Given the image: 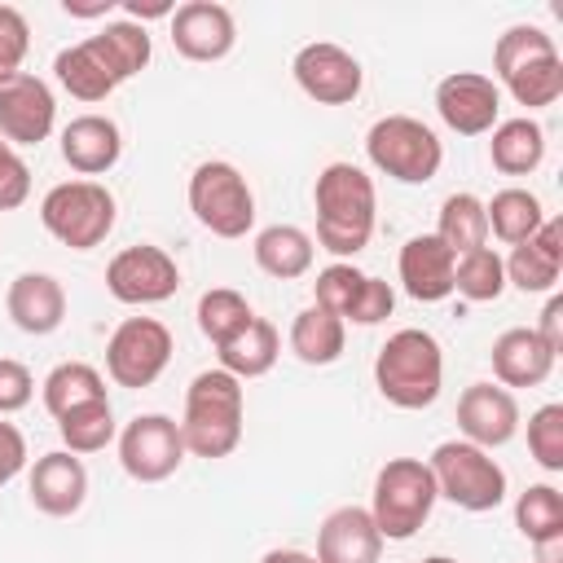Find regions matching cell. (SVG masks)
Listing matches in <instances>:
<instances>
[{
  "label": "cell",
  "mask_w": 563,
  "mask_h": 563,
  "mask_svg": "<svg viewBox=\"0 0 563 563\" xmlns=\"http://www.w3.org/2000/svg\"><path fill=\"white\" fill-rule=\"evenodd\" d=\"M422 563H457V559H449V554H431V559H422Z\"/></svg>",
  "instance_id": "obj_48"
},
{
  "label": "cell",
  "mask_w": 563,
  "mask_h": 563,
  "mask_svg": "<svg viewBox=\"0 0 563 563\" xmlns=\"http://www.w3.org/2000/svg\"><path fill=\"white\" fill-rule=\"evenodd\" d=\"M4 308L13 317V325L22 334H53L66 317V290L53 273H18L9 282V295H4Z\"/></svg>",
  "instance_id": "obj_22"
},
{
  "label": "cell",
  "mask_w": 563,
  "mask_h": 563,
  "mask_svg": "<svg viewBox=\"0 0 563 563\" xmlns=\"http://www.w3.org/2000/svg\"><path fill=\"white\" fill-rule=\"evenodd\" d=\"M383 537L365 506H339L317 528V563H378Z\"/></svg>",
  "instance_id": "obj_19"
},
{
  "label": "cell",
  "mask_w": 563,
  "mask_h": 563,
  "mask_svg": "<svg viewBox=\"0 0 563 563\" xmlns=\"http://www.w3.org/2000/svg\"><path fill=\"white\" fill-rule=\"evenodd\" d=\"M435 110L457 136H484L497 128L501 88L479 70H453L435 84Z\"/></svg>",
  "instance_id": "obj_14"
},
{
  "label": "cell",
  "mask_w": 563,
  "mask_h": 563,
  "mask_svg": "<svg viewBox=\"0 0 563 563\" xmlns=\"http://www.w3.org/2000/svg\"><path fill=\"white\" fill-rule=\"evenodd\" d=\"M260 563H317V554H303V550H268Z\"/></svg>",
  "instance_id": "obj_47"
},
{
  "label": "cell",
  "mask_w": 563,
  "mask_h": 563,
  "mask_svg": "<svg viewBox=\"0 0 563 563\" xmlns=\"http://www.w3.org/2000/svg\"><path fill=\"white\" fill-rule=\"evenodd\" d=\"M84 497H88V471H84V462L75 453L53 449V453L35 457V466H31V501H35V510H44L53 519H66V515H75L84 506Z\"/></svg>",
  "instance_id": "obj_20"
},
{
  "label": "cell",
  "mask_w": 563,
  "mask_h": 563,
  "mask_svg": "<svg viewBox=\"0 0 563 563\" xmlns=\"http://www.w3.org/2000/svg\"><path fill=\"white\" fill-rule=\"evenodd\" d=\"M57 431H62V444H66V453H97V449H106L110 440H114V409H110V400H92V405H79V409H70V413H62L57 418Z\"/></svg>",
  "instance_id": "obj_36"
},
{
  "label": "cell",
  "mask_w": 563,
  "mask_h": 563,
  "mask_svg": "<svg viewBox=\"0 0 563 563\" xmlns=\"http://www.w3.org/2000/svg\"><path fill=\"white\" fill-rule=\"evenodd\" d=\"M57 123V101L53 88L40 75H13L9 84H0V136L9 145H40L48 141Z\"/></svg>",
  "instance_id": "obj_15"
},
{
  "label": "cell",
  "mask_w": 563,
  "mask_h": 563,
  "mask_svg": "<svg viewBox=\"0 0 563 563\" xmlns=\"http://www.w3.org/2000/svg\"><path fill=\"white\" fill-rule=\"evenodd\" d=\"M435 238L457 255L475 251V246H488V216H484V202L475 194H449L440 202V229Z\"/></svg>",
  "instance_id": "obj_33"
},
{
  "label": "cell",
  "mask_w": 563,
  "mask_h": 563,
  "mask_svg": "<svg viewBox=\"0 0 563 563\" xmlns=\"http://www.w3.org/2000/svg\"><path fill=\"white\" fill-rule=\"evenodd\" d=\"M277 352H282L277 325H273V321H264V317H251V321H246L229 343H220V347H216L220 369H224V374H233L238 383H242V378H260V374H268V369L277 365Z\"/></svg>",
  "instance_id": "obj_25"
},
{
  "label": "cell",
  "mask_w": 563,
  "mask_h": 563,
  "mask_svg": "<svg viewBox=\"0 0 563 563\" xmlns=\"http://www.w3.org/2000/svg\"><path fill=\"white\" fill-rule=\"evenodd\" d=\"M493 374H497V383L510 391V387H537V383H545L550 378V369H554V352L537 339V330L532 325H515V330H501L497 339H493Z\"/></svg>",
  "instance_id": "obj_24"
},
{
  "label": "cell",
  "mask_w": 563,
  "mask_h": 563,
  "mask_svg": "<svg viewBox=\"0 0 563 563\" xmlns=\"http://www.w3.org/2000/svg\"><path fill=\"white\" fill-rule=\"evenodd\" d=\"M515 528L541 550L563 541V493L554 484H528L515 501Z\"/></svg>",
  "instance_id": "obj_31"
},
{
  "label": "cell",
  "mask_w": 563,
  "mask_h": 563,
  "mask_svg": "<svg viewBox=\"0 0 563 563\" xmlns=\"http://www.w3.org/2000/svg\"><path fill=\"white\" fill-rule=\"evenodd\" d=\"M198 330H202V339H211L216 347L220 343H229L255 312H251V303H246V295H238V290H229V286H211V290H202V299H198Z\"/></svg>",
  "instance_id": "obj_37"
},
{
  "label": "cell",
  "mask_w": 563,
  "mask_h": 563,
  "mask_svg": "<svg viewBox=\"0 0 563 563\" xmlns=\"http://www.w3.org/2000/svg\"><path fill=\"white\" fill-rule=\"evenodd\" d=\"M123 154V132L106 114H79L62 128V158L79 176H101L119 163Z\"/></svg>",
  "instance_id": "obj_23"
},
{
  "label": "cell",
  "mask_w": 563,
  "mask_h": 563,
  "mask_svg": "<svg viewBox=\"0 0 563 563\" xmlns=\"http://www.w3.org/2000/svg\"><path fill=\"white\" fill-rule=\"evenodd\" d=\"M119 462L136 484H163L185 462L180 422L167 413H136L119 431Z\"/></svg>",
  "instance_id": "obj_11"
},
{
  "label": "cell",
  "mask_w": 563,
  "mask_h": 563,
  "mask_svg": "<svg viewBox=\"0 0 563 563\" xmlns=\"http://www.w3.org/2000/svg\"><path fill=\"white\" fill-rule=\"evenodd\" d=\"M40 224L70 251H92L114 229V194L97 180H62L40 202Z\"/></svg>",
  "instance_id": "obj_8"
},
{
  "label": "cell",
  "mask_w": 563,
  "mask_h": 563,
  "mask_svg": "<svg viewBox=\"0 0 563 563\" xmlns=\"http://www.w3.org/2000/svg\"><path fill=\"white\" fill-rule=\"evenodd\" d=\"M242 383L233 374H224L220 365L216 369H202L194 374L189 391H185V418H180V440H185V453L194 457H229L242 440Z\"/></svg>",
  "instance_id": "obj_2"
},
{
  "label": "cell",
  "mask_w": 563,
  "mask_h": 563,
  "mask_svg": "<svg viewBox=\"0 0 563 563\" xmlns=\"http://www.w3.org/2000/svg\"><path fill=\"white\" fill-rule=\"evenodd\" d=\"M290 70H295V84L303 88V97H312L317 106H347L361 97V84H365L361 62L343 44H330V40L303 44L295 53Z\"/></svg>",
  "instance_id": "obj_13"
},
{
  "label": "cell",
  "mask_w": 563,
  "mask_h": 563,
  "mask_svg": "<svg viewBox=\"0 0 563 563\" xmlns=\"http://www.w3.org/2000/svg\"><path fill=\"white\" fill-rule=\"evenodd\" d=\"M180 286V268L176 260L163 251V246H123L110 264H106V290L119 299V303H132V308H145V303H163L172 299Z\"/></svg>",
  "instance_id": "obj_12"
},
{
  "label": "cell",
  "mask_w": 563,
  "mask_h": 563,
  "mask_svg": "<svg viewBox=\"0 0 563 563\" xmlns=\"http://www.w3.org/2000/svg\"><path fill=\"white\" fill-rule=\"evenodd\" d=\"M31 48V26L13 4H0V84H9L13 75H22Z\"/></svg>",
  "instance_id": "obj_40"
},
{
  "label": "cell",
  "mask_w": 563,
  "mask_h": 563,
  "mask_svg": "<svg viewBox=\"0 0 563 563\" xmlns=\"http://www.w3.org/2000/svg\"><path fill=\"white\" fill-rule=\"evenodd\" d=\"M53 70H57V84H62L70 97H79V101H106V97L119 88L114 75H110V66H106L101 53L92 48V40H79V44H70V48H62L57 62H53Z\"/></svg>",
  "instance_id": "obj_30"
},
{
  "label": "cell",
  "mask_w": 563,
  "mask_h": 563,
  "mask_svg": "<svg viewBox=\"0 0 563 563\" xmlns=\"http://www.w3.org/2000/svg\"><path fill=\"white\" fill-rule=\"evenodd\" d=\"M172 361V330L158 317H128L106 339V374L119 387H150Z\"/></svg>",
  "instance_id": "obj_10"
},
{
  "label": "cell",
  "mask_w": 563,
  "mask_h": 563,
  "mask_svg": "<svg viewBox=\"0 0 563 563\" xmlns=\"http://www.w3.org/2000/svg\"><path fill=\"white\" fill-rule=\"evenodd\" d=\"M31 396H35V378H31V369H26L22 361L0 356V418L26 409Z\"/></svg>",
  "instance_id": "obj_43"
},
{
  "label": "cell",
  "mask_w": 563,
  "mask_h": 563,
  "mask_svg": "<svg viewBox=\"0 0 563 563\" xmlns=\"http://www.w3.org/2000/svg\"><path fill=\"white\" fill-rule=\"evenodd\" d=\"M506 264V286L523 290V295H545L559 286V273H563V220L559 216H545L541 229L510 246V255L501 260Z\"/></svg>",
  "instance_id": "obj_18"
},
{
  "label": "cell",
  "mask_w": 563,
  "mask_h": 563,
  "mask_svg": "<svg viewBox=\"0 0 563 563\" xmlns=\"http://www.w3.org/2000/svg\"><path fill=\"white\" fill-rule=\"evenodd\" d=\"M374 387L396 409H427L444 387V352L435 334L405 325L374 356Z\"/></svg>",
  "instance_id": "obj_3"
},
{
  "label": "cell",
  "mask_w": 563,
  "mask_h": 563,
  "mask_svg": "<svg viewBox=\"0 0 563 563\" xmlns=\"http://www.w3.org/2000/svg\"><path fill=\"white\" fill-rule=\"evenodd\" d=\"M493 70L501 88L528 110L554 106L563 97V57L541 26H506L493 48Z\"/></svg>",
  "instance_id": "obj_4"
},
{
  "label": "cell",
  "mask_w": 563,
  "mask_h": 563,
  "mask_svg": "<svg viewBox=\"0 0 563 563\" xmlns=\"http://www.w3.org/2000/svg\"><path fill=\"white\" fill-rule=\"evenodd\" d=\"M312 202H317V246L321 251L347 260L369 246L374 220H378V194H374V180L365 176V167H356V163L321 167V176L312 185Z\"/></svg>",
  "instance_id": "obj_1"
},
{
  "label": "cell",
  "mask_w": 563,
  "mask_h": 563,
  "mask_svg": "<svg viewBox=\"0 0 563 563\" xmlns=\"http://www.w3.org/2000/svg\"><path fill=\"white\" fill-rule=\"evenodd\" d=\"M537 330V339L559 356L563 352V299L559 295H550V303H545V312H541V325H532Z\"/></svg>",
  "instance_id": "obj_45"
},
{
  "label": "cell",
  "mask_w": 563,
  "mask_h": 563,
  "mask_svg": "<svg viewBox=\"0 0 563 563\" xmlns=\"http://www.w3.org/2000/svg\"><path fill=\"white\" fill-rule=\"evenodd\" d=\"M431 479H435V497L484 515L497 510L506 501V471L497 457H488V449L471 444V440H444L435 444V453L427 457Z\"/></svg>",
  "instance_id": "obj_6"
},
{
  "label": "cell",
  "mask_w": 563,
  "mask_h": 563,
  "mask_svg": "<svg viewBox=\"0 0 563 563\" xmlns=\"http://www.w3.org/2000/svg\"><path fill=\"white\" fill-rule=\"evenodd\" d=\"M365 154L383 176H391L400 185H427V180H435V172L444 163L440 136L413 114H383L365 132Z\"/></svg>",
  "instance_id": "obj_7"
},
{
  "label": "cell",
  "mask_w": 563,
  "mask_h": 563,
  "mask_svg": "<svg viewBox=\"0 0 563 563\" xmlns=\"http://www.w3.org/2000/svg\"><path fill=\"white\" fill-rule=\"evenodd\" d=\"M189 211L216 238H246L255 224V194L233 163L207 158L189 176Z\"/></svg>",
  "instance_id": "obj_9"
},
{
  "label": "cell",
  "mask_w": 563,
  "mask_h": 563,
  "mask_svg": "<svg viewBox=\"0 0 563 563\" xmlns=\"http://www.w3.org/2000/svg\"><path fill=\"white\" fill-rule=\"evenodd\" d=\"M435 510V479L422 457H387L374 475L369 519L383 541H409Z\"/></svg>",
  "instance_id": "obj_5"
},
{
  "label": "cell",
  "mask_w": 563,
  "mask_h": 563,
  "mask_svg": "<svg viewBox=\"0 0 563 563\" xmlns=\"http://www.w3.org/2000/svg\"><path fill=\"white\" fill-rule=\"evenodd\" d=\"M22 466H26V440H22V431H18L13 422L0 418V488H4L9 479H18Z\"/></svg>",
  "instance_id": "obj_44"
},
{
  "label": "cell",
  "mask_w": 563,
  "mask_h": 563,
  "mask_svg": "<svg viewBox=\"0 0 563 563\" xmlns=\"http://www.w3.org/2000/svg\"><path fill=\"white\" fill-rule=\"evenodd\" d=\"M31 194V167L22 163V154L0 136V211L22 207Z\"/></svg>",
  "instance_id": "obj_42"
},
{
  "label": "cell",
  "mask_w": 563,
  "mask_h": 563,
  "mask_svg": "<svg viewBox=\"0 0 563 563\" xmlns=\"http://www.w3.org/2000/svg\"><path fill=\"white\" fill-rule=\"evenodd\" d=\"M537 563H541V559H537Z\"/></svg>",
  "instance_id": "obj_49"
},
{
  "label": "cell",
  "mask_w": 563,
  "mask_h": 563,
  "mask_svg": "<svg viewBox=\"0 0 563 563\" xmlns=\"http://www.w3.org/2000/svg\"><path fill=\"white\" fill-rule=\"evenodd\" d=\"M343 343H347V325L334 312L317 308V303H308L290 321V352L303 365H334L343 356Z\"/></svg>",
  "instance_id": "obj_28"
},
{
  "label": "cell",
  "mask_w": 563,
  "mask_h": 563,
  "mask_svg": "<svg viewBox=\"0 0 563 563\" xmlns=\"http://www.w3.org/2000/svg\"><path fill=\"white\" fill-rule=\"evenodd\" d=\"M391 308H396V290H391L383 277H369V273H365L361 290H356V299H352L347 321H356V325H378V321L391 317Z\"/></svg>",
  "instance_id": "obj_41"
},
{
  "label": "cell",
  "mask_w": 563,
  "mask_h": 563,
  "mask_svg": "<svg viewBox=\"0 0 563 563\" xmlns=\"http://www.w3.org/2000/svg\"><path fill=\"white\" fill-rule=\"evenodd\" d=\"M484 216H488V233H497L506 246H519L541 229L545 207L528 189H501L493 194V202H484Z\"/></svg>",
  "instance_id": "obj_32"
},
{
  "label": "cell",
  "mask_w": 563,
  "mask_h": 563,
  "mask_svg": "<svg viewBox=\"0 0 563 563\" xmlns=\"http://www.w3.org/2000/svg\"><path fill=\"white\" fill-rule=\"evenodd\" d=\"M238 44V22L216 0H189L172 13V48L189 62H220Z\"/></svg>",
  "instance_id": "obj_16"
},
{
  "label": "cell",
  "mask_w": 563,
  "mask_h": 563,
  "mask_svg": "<svg viewBox=\"0 0 563 563\" xmlns=\"http://www.w3.org/2000/svg\"><path fill=\"white\" fill-rule=\"evenodd\" d=\"M251 251H255V264L268 277H277V282L303 277L312 268V255H317L312 251V238L299 224H268V229H260Z\"/></svg>",
  "instance_id": "obj_27"
},
{
  "label": "cell",
  "mask_w": 563,
  "mask_h": 563,
  "mask_svg": "<svg viewBox=\"0 0 563 563\" xmlns=\"http://www.w3.org/2000/svg\"><path fill=\"white\" fill-rule=\"evenodd\" d=\"M361 282H365V273H361L356 264L339 260V264H330V268L317 273V282H312V295H317V299H312V303L325 308V312H334V317L347 325V312H352V299H356Z\"/></svg>",
  "instance_id": "obj_38"
},
{
  "label": "cell",
  "mask_w": 563,
  "mask_h": 563,
  "mask_svg": "<svg viewBox=\"0 0 563 563\" xmlns=\"http://www.w3.org/2000/svg\"><path fill=\"white\" fill-rule=\"evenodd\" d=\"M92 40V48L101 53V62L110 66V75H114V84H128L132 75H141L145 66H150V31L141 26V22H132V18H123V22H106L97 35H88Z\"/></svg>",
  "instance_id": "obj_29"
},
{
  "label": "cell",
  "mask_w": 563,
  "mask_h": 563,
  "mask_svg": "<svg viewBox=\"0 0 563 563\" xmlns=\"http://www.w3.org/2000/svg\"><path fill=\"white\" fill-rule=\"evenodd\" d=\"M457 427L479 449H501L519 431V405L501 383H471L457 396Z\"/></svg>",
  "instance_id": "obj_17"
},
{
  "label": "cell",
  "mask_w": 563,
  "mask_h": 563,
  "mask_svg": "<svg viewBox=\"0 0 563 563\" xmlns=\"http://www.w3.org/2000/svg\"><path fill=\"white\" fill-rule=\"evenodd\" d=\"M400 286L418 303H440L453 295V251L435 233H418L400 246Z\"/></svg>",
  "instance_id": "obj_21"
},
{
  "label": "cell",
  "mask_w": 563,
  "mask_h": 563,
  "mask_svg": "<svg viewBox=\"0 0 563 563\" xmlns=\"http://www.w3.org/2000/svg\"><path fill=\"white\" fill-rule=\"evenodd\" d=\"M62 9H66L70 18H106V13L114 9V0H101V4H75V0H66Z\"/></svg>",
  "instance_id": "obj_46"
},
{
  "label": "cell",
  "mask_w": 563,
  "mask_h": 563,
  "mask_svg": "<svg viewBox=\"0 0 563 563\" xmlns=\"http://www.w3.org/2000/svg\"><path fill=\"white\" fill-rule=\"evenodd\" d=\"M488 158L501 176H528L541 167L545 158V128L537 119H506L493 128V141H488Z\"/></svg>",
  "instance_id": "obj_26"
},
{
  "label": "cell",
  "mask_w": 563,
  "mask_h": 563,
  "mask_svg": "<svg viewBox=\"0 0 563 563\" xmlns=\"http://www.w3.org/2000/svg\"><path fill=\"white\" fill-rule=\"evenodd\" d=\"M453 290L471 303H493L506 290V264L493 246H475L453 260Z\"/></svg>",
  "instance_id": "obj_35"
},
{
  "label": "cell",
  "mask_w": 563,
  "mask_h": 563,
  "mask_svg": "<svg viewBox=\"0 0 563 563\" xmlns=\"http://www.w3.org/2000/svg\"><path fill=\"white\" fill-rule=\"evenodd\" d=\"M528 453L541 471H563V405H541L528 418Z\"/></svg>",
  "instance_id": "obj_39"
},
{
  "label": "cell",
  "mask_w": 563,
  "mask_h": 563,
  "mask_svg": "<svg viewBox=\"0 0 563 563\" xmlns=\"http://www.w3.org/2000/svg\"><path fill=\"white\" fill-rule=\"evenodd\" d=\"M92 400H110V396H106V378L84 361H62L44 378V409L53 418H62V413H70L79 405H92Z\"/></svg>",
  "instance_id": "obj_34"
}]
</instances>
